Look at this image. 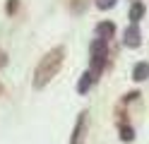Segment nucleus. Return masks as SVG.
<instances>
[{
  "instance_id": "obj_8",
  "label": "nucleus",
  "mask_w": 149,
  "mask_h": 144,
  "mask_svg": "<svg viewBox=\"0 0 149 144\" xmlns=\"http://www.w3.org/2000/svg\"><path fill=\"white\" fill-rule=\"evenodd\" d=\"M132 79H135V82H144V79H149V63H147V60L137 63V65L132 67Z\"/></svg>"
},
{
  "instance_id": "obj_10",
  "label": "nucleus",
  "mask_w": 149,
  "mask_h": 144,
  "mask_svg": "<svg viewBox=\"0 0 149 144\" xmlns=\"http://www.w3.org/2000/svg\"><path fill=\"white\" fill-rule=\"evenodd\" d=\"M17 7H19V0H7V3H5V12L7 15H15Z\"/></svg>"
},
{
  "instance_id": "obj_11",
  "label": "nucleus",
  "mask_w": 149,
  "mask_h": 144,
  "mask_svg": "<svg viewBox=\"0 0 149 144\" xmlns=\"http://www.w3.org/2000/svg\"><path fill=\"white\" fill-rule=\"evenodd\" d=\"M118 0H96V7L99 10H111V7H116Z\"/></svg>"
},
{
  "instance_id": "obj_7",
  "label": "nucleus",
  "mask_w": 149,
  "mask_h": 144,
  "mask_svg": "<svg viewBox=\"0 0 149 144\" xmlns=\"http://www.w3.org/2000/svg\"><path fill=\"white\" fill-rule=\"evenodd\" d=\"M94 34L101 36V38H111V36L116 34V24H113V22H99V24L94 26Z\"/></svg>"
},
{
  "instance_id": "obj_13",
  "label": "nucleus",
  "mask_w": 149,
  "mask_h": 144,
  "mask_svg": "<svg viewBox=\"0 0 149 144\" xmlns=\"http://www.w3.org/2000/svg\"><path fill=\"white\" fill-rule=\"evenodd\" d=\"M139 96V91H130V94H125V101H135Z\"/></svg>"
},
{
  "instance_id": "obj_3",
  "label": "nucleus",
  "mask_w": 149,
  "mask_h": 144,
  "mask_svg": "<svg viewBox=\"0 0 149 144\" xmlns=\"http://www.w3.org/2000/svg\"><path fill=\"white\" fill-rule=\"evenodd\" d=\"M89 130V111H82L74 120V127L70 132V144H82L84 142V134Z\"/></svg>"
},
{
  "instance_id": "obj_5",
  "label": "nucleus",
  "mask_w": 149,
  "mask_h": 144,
  "mask_svg": "<svg viewBox=\"0 0 149 144\" xmlns=\"http://www.w3.org/2000/svg\"><path fill=\"white\" fill-rule=\"evenodd\" d=\"M96 79H99V77L91 72V70H87L84 74L79 77V82H77V91H79V94H89V89L94 86V82H96Z\"/></svg>"
},
{
  "instance_id": "obj_9",
  "label": "nucleus",
  "mask_w": 149,
  "mask_h": 144,
  "mask_svg": "<svg viewBox=\"0 0 149 144\" xmlns=\"http://www.w3.org/2000/svg\"><path fill=\"white\" fill-rule=\"evenodd\" d=\"M118 132H120V139H123V142H132L135 139V130L130 127V125H120Z\"/></svg>"
},
{
  "instance_id": "obj_14",
  "label": "nucleus",
  "mask_w": 149,
  "mask_h": 144,
  "mask_svg": "<svg viewBox=\"0 0 149 144\" xmlns=\"http://www.w3.org/2000/svg\"><path fill=\"white\" fill-rule=\"evenodd\" d=\"M0 91H3V84H0Z\"/></svg>"
},
{
  "instance_id": "obj_6",
  "label": "nucleus",
  "mask_w": 149,
  "mask_h": 144,
  "mask_svg": "<svg viewBox=\"0 0 149 144\" xmlns=\"http://www.w3.org/2000/svg\"><path fill=\"white\" fill-rule=\"evenodd\" d=\"M144 12H147V7H144V3H139V0H132V5H130V12H127V19L130 22H142V17H144Z\"/></svg>"
},
{
  "instance_id": "obj_2",
  "label": "nucleus",
  "mask_w": 149,
  "mask_h": 144,
  "mask_svg": "<svg viewBox=\"0 0 149 144\" xmlns=\"http://www.w3.org/2000/svg\"><path fill=\"white\" fill-rule=\"evenodd\" d=\"M106 63H108V38L96 36L94 41L89 43V65H91L89 70L99 77L101 72H104Z\"/></svg>"
},
{
  "instance_id": "obj_1",
  "label": "nucleus",
  "mask_w": 149,
  "mask_h": 144,
  "mask_svg": "<svg viewBox=\"0 0 149 144\" xmlns=\"http://www.w3.org/2000/svg\"><path fill=\"white\" fill-rule=\"evenodd\" d=\"M63 63H65V48L63 46L51 48V51L39 60V65H36V70H34V77H31L34 89H43L46 84H51V79L60 72Z\"/></svg>"
},
{
  "instance_id": "obj_4",
  "label": "nucleus",
  "mask_w": 149,
  "mask_h": 144,
  "mask_svg": "<svg viewBox=\"0 0 149 144\" xmlns=\"http://www.w3.org/2000/svg\"><path fill=\"white\" fill-rule=\"evenodd\" d=\"M123 43L127 48H139V46H142V29H139L137 22H130L127 24L125 34H123Z\"/></svg>"
},
{
  "instance_id": "obj_12",
  "label": "nucleus",
  "mask_w": 149,
  "mask_h": 144,
  "mask_svg": "<svg viewBox=\"0 0 149 144\" xmlns=\"http://www.w3.org/2000/svg\"><path fill=\"white\" fill-rule=\"evenodd\" d=\"M7 65V55H5V51L0 48V67H5Z\"/></svg>"
}]
</instances>
